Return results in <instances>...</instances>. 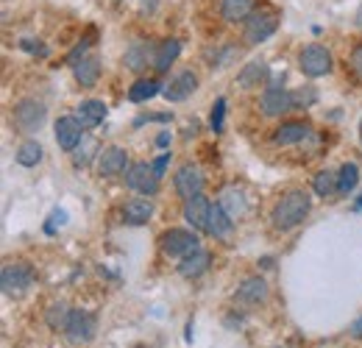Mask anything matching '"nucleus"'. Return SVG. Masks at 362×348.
Here are the masks:
<instances>
[{"mask_svg":"<svg viewBox=\"0 0 362 348\" xmlns=\"http://www.w3.org/2000/svg\"><path fill=\"white\" fill-rule=\"evenodd\" d=\"M310 207H313V201H310V195H307L304 190H290V192H284L281 201L273 207V215H271L273 226L281 228V231L298 226L301 220L307 218Z\"/></svg>","mask_w":362,"mask_h":348,"instance_id":"f257e3e1","label":"nucleus"},{"mask_svg":"<svg viewBox=\"0 0 362 348\" xmlns=\"http://www.w3.org/2000/svg\"><path fill=\"white\" fill-rule=\"evenodd\" d=\"M159 245H162V254L173 257V260H187L192 257L195 251H201V240L187 231V228H170L159 237Z\"/></svg>","mask_w":362,"mask_h":348,"instance_id":"f03ea898","label":"nucleus"},{"mask_svg":"<svg viewBox=\"0 0 362 348\" xmlns=\"http://www.w3.org/2000/svg\"><path fill=\"white\" fill-rule=\"evenodd\" d=\"M0 284H3V293L6 296H23L34 284V270L28 265H23V262L6 265L0 270Z\"/></svg>","mask_w":362,"mask_h":348,"instance_id":"7ed1b4c3","label":"nucleus"},{"mask_svg":"<svg viewBox=\"0 0 362 348\" xmlns=\"http://www.w3.org/2000/svg\"><path fill=\"white\" fill-rule=\"evenodd\" d=\"M298 64H301V73L310 76V79H320V76L332 73V56H329V50L320 47V45L304 47L301 56H298Z\"/></svg>","mask_w":362,"mask_h":348,"instance_id":"20e7f679","label":"nucleus"},{"mask_svg":"<svg viewBox=\"0 0 362 348\" xmlns=\"http://www.w3.org/2000/svg\"><path fill=\"white\" fill-rule=\"evenodd\" d=\"M276 25H279V17L273 11H265V8L262 11H254L248 17V23H245V42L248 45L265 42L268 37H273Z\"/></svg>","mask_w":362,"mask_h":348,"instance_id":"39448f33","label":"nucleus"},{"mask_svg":"<svg viewBox=\"0 0 362 348\" xmlns=\"http://www.w3.org/2000/svg\"><path fill=\"white\" fill-rule=\"evenodd\" d=\"M14 123H17L20 131L34 134V131L45 123V106L40 100H31V98L28 100H20L14 106Z\"/></svg>","mask_w":362,"mask_h":348,"instance_id":"423d86ee","label":"nucleus"},{"mask_svg":"<svg viewBox=\"0 0 362 348\" xmlns=\"http://www.w3.org/2000/svg\"><path fill=\"white\" fill-rule=\"evenodd\" d=\"M173 184H176V192H179L181 198H184V201H189V198H195V195H201V192H204V173H201V168H198V165L187 162V165H181L179 170H176Z\"/></svg>","mask_w":362,"mask_h":348,"instance_id":"0eeeda50","label":"nucleus"},{"mask_svg":"<svg viewBox=\"0 0 362 348\" xmlns=\"http://www.w3.org/2000/svg\"><path fill=\"white\" fill-rule=\"evenodd\" d=\"M126 184L139 192V195H156V190H159V175L153 173V165H148V162H136L129 168V173H126Z\"/></svg>","mask_w":362,"mask_h":348,"instance_id":"6e6552de","label":"nucleus"},{"mask_svg":"<svg viewBox=\"0 0 362 348\" xmlns=\"http://www.w3.org/2000/svg\"><path fill=\"white\" fill-rule=\"evenodd\" d=\"M95 329H98V323H95V315L92 312H84V309H73L70 312V320H67V337L73 340V343H92V337H95Z\"/></svg>","mask_w":362,"mask_h":348,"instance_id":"1a4fd4ad","label":"nucleus"},{"mask_svg":"<svg viewBox=\"0 0 362 348\" xmlns=\"http://www.w3.org/2000/svg\"><path fill=\"white\" fill-rule=\"evenodd\" d=\"M84 139V126L78 117H59L56 120V142L62 151H76Z\"/></svg>","mask_w":362,"mask_h":348,"instance_id":"9d476101","label":"nucleus"},{"mask_svg":"<svg viewBox=\"0 0 362 348\" xmlns=\"http://www.w3.org/2000/svg\"><path fill=\"white\" fill-rule=\"evenodd\" d=\"M129 165V153L126 148H117V145H109L98 153V173L112 178V175H120Z\"/></svg>","mask_w":362,"mask_h":348,"instance_id":"9b49d317","label":"nucleus"},{"mask_svg":"<svg viewBox=\"0 0 362 348\" xmlns=\"http://www.w3.org/2000/svg\"><path fill=\"white\" fill-rule=\"evenodd\" d=\"M259 106H262V112H265L268 117H279V115H284V112H290V109L296 106V98H293L287 89L271 87L262 92Z\"/></svg>","mask_w":362,"mask_h":348,"instance_id":"f8f14e48","label":"nucleus"},{"mask_svg":"<svg viewBox=\"0 0 362 348\" xmlns=\"http://www.w3.org/2000/svg\"><path fill=\"white\" fill-rule=\"evenodd\" d=\"M209 209H212L209 198H204V195H195V198L184 201V220H187L192 228H204V231H206Z\"/></svg>","mask_w":362,"mask_h":348,"instance_id":"ddd939ff","label":"nucleus"},{"mask_svg":"<svg viewBox=\"0 0 362 348\" xmlns=\"http://www.w3.org/2000/svg\"><path fill=\"white\" fill-rule=\"evenodd\" d=\"M195 87H198V79L184 70V73H179L168 87L162 89V95H165L168 100H173V103H181V100H187V98L195 92Z\"/></svg>","mask_w":362,"mask_h":348,"instance_id":"4468645a","label":"nucleus"},{"mask_svg":"<svg viewBox=\"0 0 362 348\" xmlns=\"http://www.w3.org/2000/svg\"><path fill=\"white\" fill-rule=\"evenodd\" d=\"M237 298H240L243 304H262V301L268 298V284H265L259 276H248V279L240 282Z\"/></svg>","mask_w":362,"mask_h":348,"instance_id":"2eb2a0df","label":"nucleus"},{"mask_svg":"<svg viewBox=\"0 0 362 348\" xmlns=\"http://www.w3.org/2000/svg\"><path fill=\"white\" fill-rule=\"evenodd\" d=\"M310 137V126L307 123H298V120H290V123H281L276 134H273V142L276 145H296V142H304Z\"/></svg>","mask_w":362,"mask_h":348,"instance_id":"dca6fc26","label":"nucleus"},{"mask_svg":"<svg viewBox=\"0 0 362 348\" xmlns=\"http://www.w3.org/2000/svg\"><path fill=\"white\" fill-rule=\"evenodd\" d=\"M76 112H78L76 117L81 120V126H84V129H95V126H100V123H103V117H106V112H109V109H106V103H103V100H95V98H92V100H81Z\"/></svg>","mask_w":362,"mask_h":348,"instance_id":"f3484780","label":"nucleus"},{"mask_svg":"<svg viewBox=\"0 0 362 348\" xmlns=\"http://www.w3.org/2000/svg\"><path fill=\"white\" fill-rule=\"evenodd\" d=\"M73 73H76V81L81 87H92L100 76V62L98 56H84V59H73Z\"/></svg>","mask_w":362,"mask_h":348,"instance_id":"a211bd4d","label":"nucleus"},{"mask_svg":"<svg viewBox=\"0 0 362 348\" xmlns=\"http://www.w3.org/2000/svg\"><path fill=\"white\" fill-rule=\"evenodd\" d=\"M228 231H231V215L221 204H212L209 220H206V234H212L215 240H223V237H228Z\"/></svg>","mask_w":362,"mask_h":348,"instance_id":"6ab92c4d","label":"nucleus"},{"mask_svg":"<svg viewBox=\"0 0 362 348\" xmlns=\"http://www.w3.org/2000/svg\"><path fill=\"white\" fill-rule=\"evenodd\" d=\"M257 8V0H223L221 11H223V20L226 23H243L254 14Z\"/></svg>","mask_w":362,"mask_h":348,"instance_id":"aec40b11","label":"nucleus"},{"mask_svg":"<svg viewBox=\"0 0 362 348\" xmlns=\"http://www.w3.org/2000/svg\"><path fill=\"white\" fill-rule=\"evenodd\" d=\"M151 215H153V204L148 198H132L123 209V218L129 226H142V223H148Z\"/></svg>","mask_w":362,"mask_h":348,"instance_id":"412c9836","label":"nucleus"},{"mask_svg":"<svg viewBox=\"0 0 362 348\" xmlns=\"http://www.w3.org/2000/svg\"><path fill=\"white\" fill-rule=\"evenodd\" d=\"M212 265V257L201 248V251H195L192 257H187V260H181L179 265V273L184 279H198V276H204L206 273V267Z\"/></svg>","mask_w":362,"mask_h":348,"instance_id":"4be33fe9","label":"nucleus"},{"mask_svg":"<svg viewBox=\"0 0 362 348\" xmlns=\"http://www.w3.org/2000/svg\"><path fill=\"white\" fill-rule=\"evenodd\" d=\"M268 79V64L262 62H251L248 67H243V73L237 76V84L243 89H259V84Z\"/></svg>","mask_w":362,"mask_h":348,"instance_id":"5701e85b","label":"nucleus"},{"mask_svg":"<svg viewBox=\"0 0 362 348\" xmlns=\"http://www.w3.org/2000/svg\"><path fill=\"white\" fill-rule=\"evenodd\" d=\"M179 53H181L179 40H168V42H162L159 45V50H156V56H153V70L168 73V70H170V64L179 59Z\"/></svg>","mask_w":362,"mask_h":348,"instance_id":"b1692460","label":"nucleus"},{"mask_svg":"<svg viewBox=\"0 0 362 348\" xmlns=\"http://www.w3.org/2000/svg\"><path fill=\"white\" fill-rule=\"evenodd\" d=\"M17 162H20L23 168L40 165V162H42V145H40L37 139H25V142L17 148Z\"/></svg>","mask_w":362,"mask_h":348,"instance_id":"393cba45","label":"nucleus"},{"mask_svg":"<svg viewBox=\"0 0 362 348\" xmlns=\"http://www.w3.org/2000/svg\"><path fill=\"white\" fill-rule=\"evenodd\" d=\"M159 89H162L159 81H153V79H139V81H134L132 89H129V100H132V103H142V100L153 98Z\"/></svg>","mask_w":362,"mask_h":348,"instance_id":"a878e982","label":"nucleus"},{"mask_svg":"<svg viewBox=\"0 0 362 348\" xmlns=\"http://www.w3.org/2000/svg\"><path fill=\"white\" fill-rule=\"evenodd\" d=\"M357 181H360L357 165H354V162H346V165L340 168V175H337V190H340V192H351V190L357 187Z\"/></svg>","mask_w":362,"mask_h":348,"instance_id":"bb28decb","label":"nucleus"},{"mask_svg":"<svg viewBox=\"0 0 362 348\" xmlns=\"http://www.w3.org/2000/svg\"><path fill=\"white\" fill-rule=\"evenodd\" d=\"M70 312H73V309H67L64 304H53L45 315L47 326H50V329H56V332H59V329L64 332V329H67V320H70Z\"/></svg>","mask_w":362,"mask_h":348,"instance_id":"cd10ccee","label":"nucleus"},{"mask_svg":"<svg viewBox=\"0 0 362 348\" xmlns=\"http://www.w3.org/2000/svg\"><path fill=\"white\" fill-rule=\"evenodd\" d=\"M313 187H315V192L320 195V198H326V195H332V192L337 190V175L329 173V170H323V173L315 175Z\"/></svg>","mask_w":362,"mask_h":348,"instance_id":"c85d7f7f","label":"nucleus"},{"mask_svg":"<svg viewBox=\"0 0 362 348\" xmlns=\"http://www.w3.org/2000/svg\"><path fill=\"white\" fill-rule=\"evenodd\" d=\"M145 64H148V50H145V45H132V50L126 53V67L129 70H145Z\"/></svg>","mask_w":362,"mask_h":348,"instance_id":"c756f323","label":"nucleus"},{"mask_svg":"<svg viewBox=\"0 0 362 348\" xmlns=\"http://www.w3.org/2000/svg\"><path fill=\"white\" fill-rule=\"evenodd\" d=\"M223 117H226V100H223V98H218V103L212 106V117H209L212 131H223Z\"/></svg>","mask_w":362,"mask_h":348,"instance_id":"7c9ffc66","label":"nucleus"},{"mask_svg":"<svg viewBox=\"0 0 362 348\" xmlns=\"http://www.w3.org/2000/svg\"><path fill=\"white\" fill-rule=\"evenodd\" d=\"M351 70L357 73V79H362V45L351 50Z\"/></svg>","mask_w":362,"mask_h":348,"instance_id":"2f4dec72","label":"nucleus"},{"mask_svg":"<svg viewBox=\"0 0 362 348\" xmlns=\"http://www.w3.org/2000/svg\"><path fill=\"white\" fill-rule=\"evenodd\" d=\"M64 220H67V212H62V209H59V212H53L50 220H47V234H53V228H56V226H64Z\"/></svg>","mask_w":362,"mask_h":348,"instance_id":"473e14b6","label":"nucleus"},{"mask_svg":"<svg viewBox=\"0 0 362 348\" xmlns=\"http://www.w3.org/2000/svg\"><path fill=\"white\" fill-rule=\"evenodd\" d=\"M168 162H170V153H162V156L153 162V173L159 175V178H165V168H168Z\"/></svg>","mask_w":362,"mask_h":348,"instance_id":"72a5a7b5","label":"nucleus"},{"mask_svg":"<svg viewBox=\"0 0 362 348\" xmlns=\"http://www.w3.org/2000/svg\"><path fill=\"white\" fill-rule=\"evenodd\" d=\"M351 335H354V337H362V318L351 326Z\"/></svg>","mask_w":362,"mask_h":348,"instance_id":"f704fd0d","label":"nucleus"},{"mask_svg":"<svg viewBox=\"0 0 362 348\" xmlns=\"http://www.w3.org/2000/svg\"><path fill=\"white\" fill-rule=\"evenodd\" d=\"M156 142H159V148H168V145H170V137H168V134H162Z\"/></svg>","mask_w":362,"mask_h":348,"instance_id":"c9c22d12","label":"nucleus"},{"mask_svg":"<svg viewBox=\"0 0 362 348\" xmlns=\"http://www.w3.org/2000/svg\"><path fill=\"white\" fill-rule=\"evenodd\" d=\"M360 209H362V198H360Z\"/></svg>","mask_w":362,"mask_h":348,"instance_id":"e433bc0d","label":"nucleus"}]
</instances>
